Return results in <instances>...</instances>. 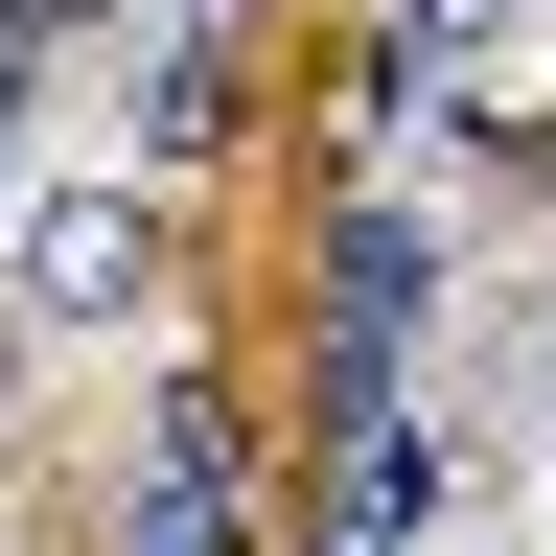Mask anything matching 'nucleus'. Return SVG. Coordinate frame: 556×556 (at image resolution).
I'll return each instance as SVG.
<instances>
[{
    "instance_id": "obj_5",
    "label": "nucleus",
    "mask_w": 556,
    "mask_h": 556,
    "mask_svg": "<svg viewBox=\"0 0 556 556\" xmlns=\"http://www.w3.org/2000/svg\"><path fill=\"white\" fill-rule=\"evenodd\" d=\"M208 139H232V24H186V47L139 70V93H116V186H186Z\"/></svg>"
},
{
    "instance_id": "obj_1",
    "label": "nucleus",
    "mask_w": 556,
    "mask_h": 556,
    "mask_svg": "<svg viewBox=\"0 0 556 556\" xmlns=\"http://www.w3.org/2000/svg\"><path fill=\"white\" fill-rule=\"evenodd\" d=\"M139 302H163V186L70 163V186L0 208V325H24V348H116Z\"/></svg>"
},
{
    "instance_id": "obj_3",
    "label": "nucleus",
    "mask_w": 556,
    "mask_h": 556,
    "mask_svg": "<svg viewBox=\"0 0 556 556\" xmlns=\"http://www.w3.org/2000/svg\"><path fill=\"white\" fill-rule=\"evenodd\" d=\"M417 325H441V232H417V208H348L325 232V371H348V417L417 371Z\"/></svg>"
},
{
    "instance_id": "obj_6",
    "label": "nucleus",
    "mask_w": 556,
    "mask_h": 556,
    "mask_svg": "<svg viewBox=\"0 0 556 556\" xmlns=\"http://www.w3.org/2000/svg\"><path fill=\"white\" fill-rule=\"evenodd\" d=\"M510 24H533V0H394V93H464Z\"/></svg>"
},
{
    "instance_id": "obj_4",
    "label": "nucleus",
    "mask_w": 556,
    "mask_h": 556,
    "mask_svg": "<svg viewBox=\"0 0 556 556\" xmlns=\"http://www.w3.org/2000/svg\"><path fill=\"white\" fill-rule=\"evenodd\" d=\"M441 486H464V441H441L417 394H371V417L325 441V556H417V533H441Z\"/></svg>"
},
{
    "instance_id": "obj_9",
    "label": "nucleus",
    "mask_w": 556,
    "mask_h": 556,
    "mask_svg": "<svg viewBox=\"0 0 556 556\" xmlns=\"http://www.w3.org/2000/svg\"><path fill=\"white\" fill-rule=\"evenodd\" d=\"M0 348H24V325H0Z\"/></svg>"
},
{
    "instance_id": "obj_2",
    "label": "nucleus",
    "mask_w": 556,
    "mask_h": 556,
    "mask_svg": "<svg viewBox=\"0 0 556 556\" xmlns=\"http://www.w3.org/2000/svg\"><path fill=\"white\" fill-rule=\"evenodd\" d=\"M116 556H255V464H232V394L163 371L116 441Z\"/></svg>"
},
{
    "instance_id": "obj_8",
    "label": "nucleus",
    "mask_w": 556,
    "mask_h": 556,
    "mask_svg": "<svg viewBox=\"0 0 556 556\" xmlns=\"http://www.w3.org/2000/svg\"><path fill=\"white\" fill-rule=\"evenodd\" d=\"M486 556H510V533H486Z\"/></svg>"
},
{
    "instance_id": "obj_7",
    "label": "nucleus",
    "mask_w": 556,
    "mask_h": 556,
    "mask_svg": "<svg viewBox=\"0 0 556 556\" xmlns=\"http://www.w3.org/2000/svg\"><path fill=\"white\" fill-rule=\"evenodd\" d=\"M533 348H556V302H533Z\"/></svg>"
}]
</instances>
